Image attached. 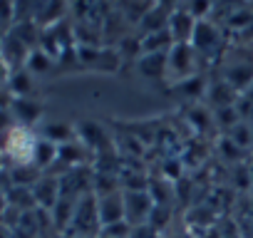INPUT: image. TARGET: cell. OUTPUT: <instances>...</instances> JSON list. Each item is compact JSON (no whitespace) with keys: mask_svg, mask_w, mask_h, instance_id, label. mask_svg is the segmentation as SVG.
Instances as JSON below:
<instances>
[{"mask_svg":"<svg viewBox=\"0 0 253 238\" xmlns=\"http://www.w3.org/2000/svg\"><path fill=\"white\" fill-rule=\"evenodd\" d=\"M171 208L169 206H154V211H152V218H149V226L152 228H157V231H164L167 228V223L171 221Z\"/></svg>","mask_w":253,"mask_h":238,"instance_id":"cb8c5ba5","label":"cell"},{"mask_svg":"<svg viewBox=\"0 0 253 238\" xmlns=\"http://www.w3.org/2000/svg\"><path fill=\"white\" fill-rule=\"evenodd\" d=\"M119 65H122V55H119V50H117V47H102L92 70H99V72H117Z\"/></svg>","mask_w":253,"mask_h":238,"instance_id":"d6986e66","label":"cell"},{"mask_svg":"<svg viewBox=\"0 0 253 238\" xmlns=\"http://www.w3.org/2000/svg\"><path fill=\"white\" fill-rule=\"evenodd\" d=\"M228 139H231L238 149H248V147H253V129H251V124L243 119L238 127H233V129L228 132Z\"/></svg>","mask_w":253,"mask_h":238,"instance_id":"44dd1931","label":"cell"},{"mask_svg":"<svg viewBox=\"0 0 253 238\" xmlns=\"http://www.w3.org/2000/svg\"><path fill=\"white\" fill-rule=\"evenodd\" d=\"M5 89L13 99H28L35 89V77L25 67H20V70H15L5 77Z\"/></svg>","mask_w":253,"mask_h":238,"instance_id":"8fae6325","label":"cell"},{"mask_svg":"<svg viewBox=\"0 0 253 238\" xmlns=\"http://www.w3.org/2000/svg\"><path fill=\"white\" fill-rule=\"evenodd\" d=\"M57 154H60V147H57V144H52V142L45 139V137H38L35 144H33L30 161H33L40 171H50V166L57 164Z\"/></svg>","mask_w":253,"mask_h":238,"instance_id":"7c38bea8","label":"cell"},{"mask_svg":"<svg viewBox=\"0 0 253 238\" xmlns=\"http://www.w3.org/2000/svg\"><path fill=\"white\" fill-rule=\"evenodd\" d=\"M196 25H199V20L184 8V3H176V10L171 13V20H169V33H171L174 42L176 45H191Z\"/></svg>","mask_w":253,"mask_h":238,"instance_id":"277c9868","label":"cell"},{"mask_svg":"<svg viewBox=\"0 0 253 238\" xmlns=\"http://www.w3.org/2000/svg\"><path fill=\"white\" fill-rule=\"evenodd\" d=\"M33 194H35V201L40 208L45 211H52L55 203L60 201L62 191H60V176L55 174H42V179L33 186Z\"/></svg>","mask_w":253,"mask_h":238,"instance_id":"ba28073f","label":"cell"},{"mask_svg":"<svg viewBox=\"0 0 253 238\" xmlns=\"http://www.w3.org/2000/svg\"><path fill=\"white\" fill-rule=\"evenodd\" d=\"M206 97H209V102H211V107L213 109H223V107H236L238 104V99H241V94L221 77V79H213V82H209V89H206Z\"/></svg>","mask_w":253,"mask_h":238,"instance_id":"30bf717a","label":"cell"},{"mask_svg":"<svg viewBox=\"0 0 253 238\" xmlns=\"http://www.w3.org/2000/svg\"><path fill=\"white\" fill-rule=\"evenodd\" d=\"M154 198L149 191H124V211H126V221L134 228L137 226H147L154 211Z\"/></svg>","mask_w":253,"mask_h":238,"instance_id":"3957f363","label":"cell"},{"mask_svg":"<svg viewBox=\"0 0 253 238\" xmlns=\"http://www.w3.org/2000/svg\"><path fill=\"white\" fill-rule=\"evenodd\" d=\"M132 238H162V231H157V228H152L147 223V226H137L134 233H132Z\"/></svg>","mask_w":253,"mask_h":238,"instance_id":"d4e9b609","label":"cell"},{"mask_svg":"<svg viewBox=\"0 0 253 238\" xmlns=\"http://www.w3.org/2000/svg\"><path fill=\"white\" fill-rule=\"evenodd\" d=\"M97 213H99V223L112 226L119 221H126V211H124V191L117 194H107V196H97Z\"/></svg>","mask_w":253,"mask_h":238,"instance_id":"5b68a950","label":"cell"},{"mask_svg":"<svg viewBox=\"0 0 253 238\" xmlns=\"http://www.w3.org/2000/svg\"><path fill=\"white\" fill-rule=\"evenodd\" d=\"M134 67L144 79H162L169 70V55H142L134 62Z\"/></svg>","mask_w":253,"mask_h":238,"instance_id":"4fadbf2b","label":"cell"},{"mask_svg":"<svg viewBox=\"0 0 253 238\" xmlns=\"http://www.w3.org/2000/svg\"><path fill=\"white\" fill-rule=\"evenodd\" d=\"M132 233H134V226L129 221H119V223L104 226L99 231V238H132Z\"/></svg>","mask_w":253,"mask_h":238,"instance_id":"7402d4cb","label":"cell"},{"mask_svg":"<svg viewBox=\"0 0 253 238\" xmlns=\"http://www.w3.org/2000/svg\"><path fill=\"white\" fill-rule=\"evenodd\" d=\"M213 114H216V117H213V119H216V124L223 127L226 132H231L233 127H238V124L243 122L238 107H223V109H216Z\"/></svg>","mask_w":253,"mask_h":238,"instance_id":"ffe728a7","label":"cell"},{"mask_svg":"<svg viewBox=\"0 0 253 238\" xmlns=\"http://www.w3.org/2000/svg\"><path fill=\"white\" fill-rule=\"evenodd\" d=\"M241 97H243V99H246V102H248V104L253 107V84H251V87H248V89H246V92H243Z\"/></svg>","mask_w":253,"mask_h":238,"instance_id":"484cf974","label":"cell"},{"mask_svg":"<svg viewBox=\"0 0 253 238\" xmlns=\"http://www.w3.org/2000/svg\"><path fill=\"white\" fill-rule=\"evenodd\" d=\"M189 122L199 129V132H204L206 127H211L213 122H216V119L213 117H209V112L206 109H201V107H194L191 112H189Z\"/></svg>","mask_w":253,"mask_h":238,"instance_id":"603a6c76","label":"cell"},{"mask_svg":"<svg viewBox=\"0 0 253 238\" xmlns=\"http://www.w3.org/2000/svg\"><path fill=\"white\" fill-rule=\"evenodd\" d=\"M191 47L196 50L199 57H206V60L216 57V55L223 50V30H221L213 20H201V23L196 25Z\"/></svg>","mask_w":253,"mask_h":238,"instance_id":"7a4b0ae2","label":"cell"},{"mask_svg":"<svg viewBox=\"0 0 253 238\" xmlns=\"http://www.w3.org/2000/svg\"><path fill=\"white\" fill-rule=\"evenodd\" d=\"M80 142L92 147V149H97V152H104V132H102V127L94 124V122H84L80 127Z\"/></svg>","mask_w":253,"mask_h":238,"instance_id":"e0dca14e","label":"cell"},{"mask_svg":"<svg viewBox=\"0 0 253 238\" xmlns=\"http://www.w3.org/2000/svg\"><path fill=\"white\" fill-rule=\"evenodd\" d=\"M5 112H10L15 117L18 127H25V129L30 124H35L38 119H42V104L33 97H28V99H13L10 97L8 104H5Z\"/></svg>","mask_w":253,"mask_h":238,"instance_id":"8992f818","label":"cell"},{"mask_svg":"<svg viewBox=\"0 0 253 238\" xmlns=\"http://www.w3.org/2000/svg\"><path fill=\"white\" fill-rule=\"evenodd\" d=\"M238 94H243L251 84H253V62L248 60H238V62H231L223 67V75H221Z\"/></svg>","mask_w":253,"mask_h":238,"instance_id":"9c48e42d","label":"cell"},{"mask_svg":"<svg viewBox=\"0 0 253 238\" xmlns=\"http://www.w3.org/2000/svg\"><path fill=\"white\" fill-rule=\"evenodd\" d=\"M52 65H55V60H52L42 47H35V50L28 55V60H25V70H28L33 77H42V75H47V72L52 70Z\"/></svg>","mask_w":253,"mask_h":238,"instance_id":"5bb4252c","label":"cell"},{"mask_svg":"<svg viewBox=\"0 0 253 238\" xmlns=\"http://www.w3.org/2000/svg\"><path fill=\"white\" fill-rule=\"evenodd\" d=\"M196 67H199V55L191 45H174L169 52V70L167 77H171V84L184 82L189 77H196Z\"/></svg>","mask_w":253,"mask_h":238,"instance_id":"6da1fadb","label":"cell"},{"mask_svg":"<svg viewBox=\"0 0 253 238\" xmlns=\"http://www.w3.org/2000/svg\"><path fill=\"white\" fill-rule=\"evenodd\" d=\"M174 10H176V3H154V8L147 13V18L139 25L142 35H154V33L169 30V20H171Z\"/></svg>","mask_w":253,"mask_h":238,"instance_id":"52a82bcc","label":"cell"},{"mask_svg":"<svg viewBox=\"0 0 253 238\" xmlns=\"http://www.w3.org/2000/svg\"><path fill=\"white\" fill-rule=\"evenodd\" d=\"M117 8H119V13L124 15V20H126V23L139 28V25H142V20L147 18V13L154 8V3H142V5H139V3H119Z\"/></svg>","mask_w":253,"mask_h":238,"instance_id":"2e32d148","label":"cell"},{"mask_svg":"<svg viewBox=\"0 0 253 238\" xmlns=\"http://www.w3.org/2000/svg\"><path fill=\"white\" fill-rule=\"evenodd\" d=\"M60 238H80V236H70V233H62Z\"/></svg>","mask_w":253,"mask_h":238,"instance_id":"4316f807","label":"cell"},{"mask_svg":"<svg viewBox=\"0 0 253 238\" xmlns=\"http://www.w3.org/2000/svg\"><path fill=\"white\" fill-rule=\"evenodd\" d=\"M206 89H209V82H206L201 75H196V77H189V79H184V82L171 84V92H179V94H184V97H189V99L206 97Z\"/></svg>","mask_w":253,"mask_h":238,"instance_id":"9a60e30c","label":"cell"},{"mask_svg":"<svg viewBox=\"0 0 253 238\" xmlns=\"http://www.w3.org/2000/svg\"><path fill=\"white\" fill-rule=\"evenodd\" d=\"M40 137L50 139V142H52V144H57V147L70 144V142H77V139H75V132H72L67 124H57V122H55V124H45Z\"/></svg>","mask_w":253,"mask_h":238,"instance_id":"ac0fdd59","label":"cell"}]
</instances>
